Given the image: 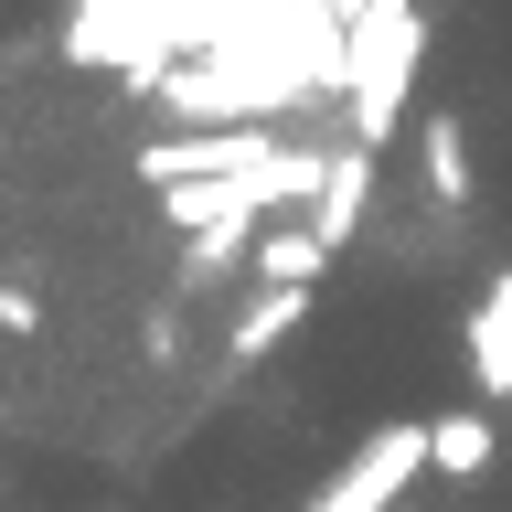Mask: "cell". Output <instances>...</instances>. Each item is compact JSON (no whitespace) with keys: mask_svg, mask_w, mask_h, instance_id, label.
<instances>
[{"mask_svg":"<svg viewBox=\"0 0 512 512\" xmlns=\"http://www.w3.org/2000/svg\"><path fill=\"white\" fill-rule=\"evenodd\" d=\"M416 64H427V11L416 0H352V64H342V96H352V139L384 150L395 118L416 96Z\"/></svg>","mask_w":512,"mask_h":512,"instance_id":"6da1fadb","label":"cell"},{"mask_svg":"<svg viewBox=\"0 0 512 512\" xmlns=\"http://www.w3.org/2000/svg\"><path fill=\"white\" fill-rule=\"evenodd\" d=\"M406 480H427V427H374V438L331 470V491H320L310 512H395Z\"/></svg>","mask_w":512,"mask_h":512,"instance_id":"7a4b0ae2","label":"cell"},{"mask_svg":"<svg viewBox=\"0 0 512 512\" xmlns=\"http://www.w3.org/2000/svg\"><path fill=\"white\" fill-rule=\"evenodd\" d=\"M267 150H278L267 128H192V139L139 150V171H150V182H192V171H203V182H235V171H256Z\"/></svg>","mask_w":512,"mask_h":512,"instance_id":"3957f363","label":"cell"},{"mask_svg":"<svg viewBox=\"0 0 512 512\" xmlns=\"http://www.w3.org/2000/svg\"><path fill=\"white\" fill-rule=\"evenodd\" d=\"M470 384H480V406L512 395V267H491L470 299Z\"/></svg>","mask_w":512,"mask_h":512,"instance_id":"277c9868","label":"cell"},{"mask_svg":"<svg viewBox=\"0 0 512 512\" xmlns=\"http://www.w3.org/2000/svg\"><path fill=\"white\" fill-rule=\"evenodd\" d=\"M331 256H342V246H331L320 224H267V235L246 246V278H256V288H310Z\"/></svg>","mask_w":512,"mask_h":512,"instance_id":"5b68a950","label":"cell"},{"mask_svg":"<svg viewBox=\"0 0 512 512\" xmlns=\"http://www.w3.org/2000/svg\"><path fill=\"white\" fill-rule=\"evenodd\" d=\"M363 203H374V150H363V139H342V160H331V182H320L310 224L331 235V246H352V235H363Z\"/></svg>","mask_w":512,"mask_h":512,"instance_id":"8992f818","label":"cell"},{"mask_svg":"<svg viewBox=\"0 0 512 512\" xmlns=\"http://www.w3.org/2000/svg\"><path fill=\"white\" fill-rule=\"evenodd\" d=\"M491 406H448V416H427V470L438 480H480L491 470Z\"/></svg>","mask_w":512,"mask_h":512,"instance_id":"52a82bcc","label":"cell"},{"mask_svg":"<svg viewBox=\"0 0 512 512\" xmlns=\"http://www.w3.org/2000/svg\"><path fill=\"white\" fill-rule=\"evenodd\" d=\"M299 320H310V288H256V310L235 320V342H224V363H235V374H246V363H267V352H278L288 331H299Z\"/></svg>","mask_w":512,"mask_h":512,"instance_id":"ba28073f","label":"cell"},{"mask_svg":"<svg viewBox=\"0 0 512 512\" xmlns=\"http://www.w3.org/2000/svg\"><path fill=\"white\" fill-rule=\"evenodd\" d=\"M416 160H427V192H438V203H448V214H459V203H470V128H459V118H448V107H438V118H427V128H416Z\"/></svg>","mask_w":512,"mask_h":512,"instance_id":"9c48e42d","label":"cell"}]
</instances>
